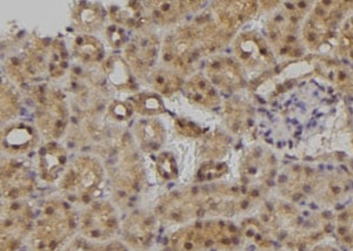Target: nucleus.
I'll use <instances>...</instances> for the list:
<instances>
[{
    "label": "nucleus",
    "instance_id": "33",
    "mask_svg": "<svg viewBox=\"0 0 353 251\" xmlns=\"http://www.w3.org/2000/svg\"><path fill=\"white\" fill-rule=\"evenodd\" d=\"M309 251H339L334 245L327 243H318L311 248Z\"/></svg>",
    "mask_w": 353,
    "mask_h": 251
},
{
    "label": "nucleus",
    "instance_id": "27",
    "mask_svg": "<svg viewBox=\"0 0 353 251\" xmlns=\"http://www.w3.org/2000/svg\"><path fill=\"white\" fill-rule=\"evenodd\" d=\"M152 84L158 92L170 96L181 86V80L176 73L168 69H159L152 74Z\"/></svg>",
    "mask_w": 353,
    "mask_h": 251
},
{
    "label": "nucleus",
    "instance_id": "11",
    "mask_svg": "<svg viewBox=\"0 0 353 251\" xmlns=\"http://www.w3.org/2000/svg\"><path fill=\"white\" fill-rule=\"evenodd\" d=\"M84 214L83 227L92 237H101L106 232L111 234L116 229V216L108 204H94Z\"/></svg>",
    "mask_w": 353,
    "mask_h": 251
},
{
    "label": "nucleus",
    "instance_id": "23",
    "mask_svg": "<svg viewBox=\"0 0 353 251\" xmlns=\"http://www.w3.org/2000/svg\"><path fill=\"white\" fill-rule=\"evenodd\" d=\"M73 19L76 23L77 28H81L84 32H93L101 28L103 24V14L101 8L97 5L81 3L76 8Z\"/></svg>",
    "mask_w": 353,
    "mask_h": 251
},
{
    "label": "nucleus",
    "instance_id": "28",
    "mask_svg": "<svg viewBox=\"0 0 353 251\" xmlns=\"http://www.w3.org/2000/svg\"><path fill=\"white\" fill-rule=\"evenodd\" d=\"M157 169L164 179H173L176 175V161L170 154H161L157 161Z\"/></svg>",
    "mask_w": 353,
    "mask_h": 251
},
{
    "label": "nucleus",
    "instance_id": "25",
    "mask_svg": "<svg viewBox=\"0 0 353 251\" xmlns=\"http://www.w3.org/2000/svg\"><path fill=\"white\" fill-rule=\"evenodd\" d=\"M334 52L343 59L353 61V11L341 23L334 45Z\"/></svg>",
    "mask_w": 353,
    "mask_h": 251
},
{
    "label": "nucleus",
    "instance_id": "14",
    "mask_svg": "<svg viewBox=\"0 0 353 251\" xmlns=\"http://www.w3.org/2000/svg\"><path fill=\"white\" fill-rule=\"evenodd\" d=\"M185 94L193 104L213 107L219 104V94L210 80L196 74L185 85Z\"/></svg>",
    "mask_w": 353,
    "mask_h": 251
},
{
    "label": "nucleus",
    "instance_id": "1",
    "mask_svg": "<svg viewBox=\"0 0 353 251\" xmlns=\"http://www.w3.org/2000/svg\"><path fill=\"white\" fill-rule=\"evenodd\" d=\"M313 3L284 1L271 11L266 25V40L276 56L299 59L305 52L301 41V28Z\"/></svg>",
    "mask_w": 353,
    "mask_h": 251
},
{
    "label": "nucleus",
    "instance_id": "34",
    "mask_svg": "<svg viewBox=\"0 0 353 251\" xmlns=\"http://www.w3.org/2000/svg\"><path fill=\"white\" fill-rule=\"evenodd\" d=\"M277 251H283V250H277Z\"/></svg>",
    "mask_w": 353,
    "mask_h": 251
},
{
    "label": "nucleus",
    "instance_id": "15",
    "mask_svg": "<svg viewBox=\"0 0 353 251\" xmlns=\"http://www.w3.org/2000/svg\"><path fill=\"white\" fill-rule=\"evenodd\" d=\"M36 142V133L26 124H17L3 133V147L11 154L26 153Z\"/></svg>",
    "mask_w": 353,
    "mask_h": 251
},
{
    "label": "nucleus",
    "instance_id": "9",
    "mask_svg": "<svg viewBox=\"0 0 353 251\" xmlns=\"http://www.w3.org/2000/svg\"><path fill=\"white\" fill-rule=\"evenodd\" d=\"M257 1H219L214 4L213 11L217 19L232 32L251 19L259 8Z\"/></svg>",
    "mask_w": 353,
    "mask_h": 251
},
{
    "label": "nucleus",
    "instance_id": "30",
    "mask_svg": "<svg viewBox=\"0 0 353 251\" xmlns=\"http://www.w3.org/2000/svg\"><path fill=\"white\" fill-rule=\"evenodd\" d=\"M108 40L112 44V46L119 47L128 41V36H126V33L124 32V30L121 26L114 25L110 30H108Z\"/></svg>",
    "mask_w": 353,
    "mask_h": 251
},
{
    "label": "nucleus",
    "instance_id": "22",
    "mask_svg": "<svg viewBox=\"0 0 353 251\" xmlns=\"http://www.w3.org/2000/svg\"><path fill=\"white\" fill-rule=\"evenodd\" d=\"M73 52L83 63H97L104 56V48L99 40L92 36H79L74 40Z\"/></svg>",
    "mask_w": 353,
    "mask_h": 251
},
{
    "label": "nucleus",
    "instance_id": "29",
    "mask_svg": "<svg viewBox=\"0 0 353 251\" xmlns=\"http://www.w3.org/2000/svg\"><path fill=\"white\" fill-rule=\"evenodd\" d=\"M110 113L111 116L117 120L129 119L131 114H132V107L129 104H125V102H121V101H116L110 106Z\"/></svg>",
    "mask_w": 353,
    "mask_h": 251
},
{
    "label": "nucleus",
    "instance_id": "16",
    "mask_svg": "<svg viewBox=\"0 0 353 251\" xmlns=\"http://www.w3.org/2000/svg\"><path fill=\"white\" fill-rule=\"evenodd\" d=\"M108 11L111 19L121 28H138L148 19V17L145 16L144 8L134 1L110 4Z\"/></svg>",
    "mask_w": 353,
    "mask_h": 251
},
{
    "label": "nucleus",
    "instance_id": "6",
    "mask_svg": "<svg viewBox=\"0 0 353 251\" xmlns=\"http://www.w3.org/2000/svg\"><path fill=\"white\" fill-rule=\"evenodd\" d=\"M323 174L306 164H294L283 172L278 186L281 195L289 202L296 204L301 199L314 197L321 184Z\"/></svg>",
    "mask_w": 353,
    "mask_h": 251
},
{
    "label": "nucleus",
    "instance_id": "10",
    "mask_svg": "<svg viewBox=\"0 0 353 251\" xmlns=\"http://www.w3.org/2000/svg\"><path fill=\"white\" fill-rule=\"evenodd\" d=\"M126 56L136 71L148 72L157 61L158 40L152 34L136 36L126 47Z\"/></svg>",
    "mask_w": 353,
    "mask_h": 251
},
{
    "label": "nucleus",
    "instance_id": "8",
    "mask_svg": "<svg viewBox=\"0 0 353 251\" xmlns=\"http://www.w3.org/2000/svg\"><path fill=\"white\" fill-rule=\"evenodd\" d=\"M66 121L64 101L56 93H45L38 108V124L41 132L50 139H56L64 132Z\"/></svg>",
    "mask_w": 353,
    "mask_h": 251
},
{
    "label": "nucleus",
    "instance_id": "7",
    "mask_svg": "<svg viewBox=\"0 0 353 251\" xmlns=\"http://www.w3.org/2000/svg\"><path fill=\"white\" fill-rule=\"evenodd\" d=\"M210 83L225 92H237L246 85V73L237 59L216 56L206 66Z\"/></svg>",
    "mask_w": 353,
    "mask_h": 251
},
{
    "label": "nucleus",
    "instance_id": "12",
    "mask_svg": "<svg viewBox=\"0 0 353 251\" xmlns=\"http://www.w3.org/2000/svg\"><path fill=\"white\" fill-rule=\"evenodd\" d=\"M351 189V179L344 173L333 172L321 176V184L314 199L324 204H333L347 195Z\"/></svg>",
    "mask_w": 353,
    "mask_h": 251
},
{
    "label": "nucleus",
    "instance_id": "2",
    "mask_svg": "<svg viewBox=\"0 0 353 251\" xmlns=\"http://www.w3.org/2000/svg\"><path fill=\"white\" fill-rule=\"evenodd\" d=\"M353 11V1L313 3L301 28V41L307 52L325 54L334 50L343 20Z\"/></svg>",
    "mask_w": 353,
    "mask_h": 251
},
{
    "label": "nucleus",
    "instance_id": "18",
    "mask_svg": "<svg viewBox=\"0 0 353 251\" xmlns=\"http://www.w3.org/2000/svg\"><path fill=\"white\" fill-rule=\"evenodd\" d=\"M134 133L145 151H157L164 141V128L156 120H141L136 124Z\"/></svg>",
    "mask_w": 353,
    "mask_h": 251
},
{
    "label": "nucleus",
    "instance_id": "4",
    "mask_svg": "<svg viewBox=\"0 0 353 251\" xmlns=\"http://www.w3.org/2000/svg\"><path fill=\"white\" fill-rule=\"evenodd\" d=\"M277 169V159L270 149L252 148L241 162V189L250 199H259L272 187Z\"/></svg>",
    "mask_w": 353,
    "mask_h": 251
},
{
    "label": "nucleus",
    "instance_id": "5",
    "mask_svg": "<svg viewBox=\"0 0 353 251\" xmlns=\"http://www.w3.org/2000/svg\"><path fill=\"white\" fill-rule=\"evenodd\" d=\"M101 164L92 157H81L73 162L61 182L66 195L72 199H85L92 195L101 184Z\"/></svg>",
    "mask_w": 353,
    "mask_h": 251
},
{
    "label": "nucleus",
    "instance_id": "21",
    "mask_svg": "<svg viewBox=\"0 0 353 251\" xmlns=\"http://www.w3.org/2000/svg\"><path fill=\"white\" fill-rule=\"evenodd\" d=\"M188 3L181 1H152L149 3L150 12L157 24H171L185 12Z\"/></svg>",
    "mask_w": 353,
    "mask_h": 251
},
{
    "label": "nucleus",
    "instance_id": "32",
    "mask_svg": "<svg viewBox=\"0 0 353 251\" xmlns=\"http://www.w3.org/2000/svg\"><path fill=\"white\" fill-rule=\"evenodd\" d=\"M3 94H5V99L4 98H1V101H3L1 106H4L5 105L3 113H11L17 108V99L14 98V93H13L12 91L5 89V91H3Z\"/></svg>",
    "mask_w": 353,
    "mask_h": 251
},
{
    "label": "nucleus",
    "instance_id": "20",
    "mask_svg": "<svg viewBox=\"0 0 353 251\" xmlns=\"http://www.w3.org/2000/svg\"><path fill=\"white\" fill-rule=\"evenodd\" d=\"M333 230L338 242L346 249L353 250V202L334 217Z\"/></svg>",
    "mask_w": 353,
    "mask_h": 251
},
{
    "label": "nucleus",
    "instance_id": "31",
    "mask_svg": "<svg viewBox=\"0 0 353 251\" xmlns=\"http://www.w3.org/2000/svg\"><path fill=\"white\" fill-rule=\"evenodd\" d=\"M228 172V167L224 164H210L203 169V179H213L221 177Z\"/></svg>",
    "mask_w": 353,
    "mask_h": 251
},
{
    "label": "nucleus",
    "instance_id": "13",
    "mask_svg": "<svg viewBox=\"0 0 353 251\" xmlns=\"http://www.w3.org/2000/svg\"><path fill=\"white\" fill-rule=\"evenodd\" d=\"M225 120L230 129L237 134L249 132L252 128L253 108L244 100H232L225 105Z\"/></svg>",
    "mask_w": 353,
    "mask_h": 251
},
{
    "label": "nucleus",
    "instance_id": "19",
    "mask_svg": "<svg viewBox=\"0 0 353 251\" xmlns=\"http://www.w3.org/2000/svg\"><path fill=\"white\" fill-rule=\"evenodd\" d=\"M8 172L3 174V189L5 188V196L17 197L24 193L26 188L31 186L32 179L25 172L23 166H8Z\"/></svg>",
    "mask_w": 353,
    "mask_h": 251
},
{
    "label": "nucleus",
    "instance_id": "17",
    "mask_svg": "<svg viewBox=\"0 0 353 251\" xmlns=\"http://www.w3.org/2000/svg\"><path fill=\"white\" fill-rule=\"evenodd\" d=\"M65 162H66V154L64 149L58 144H50L45 146L41 151V179L46 181H53L63 171Z\"/></svg>",
    "mask_w": 353,
    "mask_h": 251
},
{
    "label": "nucleus",
    "instance_id": "26",
    "mask_svg": "<svg viewBox=\"0 0 353 251\" xmlns=\"http://www.w3.org/2000/svg\"><path fill=\"white\" fill-rule=\"evenodd\" d=\"M133 107L143 116H154L165 112V106L159 96L153 93H138L132 98Z\"/></svg>",
    "mask_w": 353,
    "mask_h": 251
},
{
    "label": "nucleus",
    "instance_id": "24",
    "mask_svg": "<svg viewBox=\"0 0 353 251\" xmlns=\"http://www.w3.org/2000/svg\"><path fill=\"white\" fill-rule=\"evenodd\" d=\"M105 73L108 74L111 84L118 88H130L133 85L129 67L119 56H110L104 65Z\"/></svg>",
    "mask_w": 353,
    "mask_h": 251
},
{
    "label": "nucleus",
    "instance_id": "3",
    "mask_svg": "<svg viewBox=\"0 0 353 251\" xmlns=\"http://www.w3.org/2000/svg\"><path fill=\"white\" fill-rule=\"evenodd\" d=\"M233 50L253 83H264L269 79L277 65V56L268 40L256 31L241 33L233 41Z\"/></svg>",
    "mask_w": 353,
    "mask_h": 251
}]
</instances>
